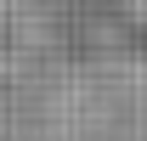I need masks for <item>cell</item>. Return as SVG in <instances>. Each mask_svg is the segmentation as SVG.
<instances>
[{"instance_id": "1", "label": "cell", "mask_w": 147, "mask_h": 141, "mask_svg": "<svg viewBox=\"0 0 147 141\" xmlns=\"http://www.w3.org/2000/svg\"><path fill=\"white\" fill-rule=\"evenodd\" d=\"M0 141H147V51H51L0 85Z\"/></svg>"}]
</instances>
